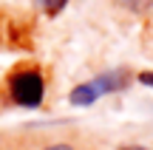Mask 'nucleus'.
I'll return each instance as SVG.
<instances>
[{"instance_id":"obj_1","label":"nucleus","mask_w":153,"mask_h":150,"mask_svg":"<svg viewBox=\"0 0 153 150\" xmlns=\"http://www.w3.org/2000/svg\"><path fill=\"white\" fill-rule=\"evenodd\" d=\"M128 85V74L125 71H108V74H99V77L88 79V82L76 85V88L68 94V102L71 105H94L97 99H102L105 94H114V91H122Z\"/></svg>"},{"instance_id":"obj_3","label":"nucleus","mask_w":153,"mask_h":150,"mask_svg":"<svg viewBox=\"0 0 153 150\" xmlns=\"http://www.w3.org/2000/svg\"><path fill=\"white\" fill-rule=\"evenodd\" d=\"M65 3H68V0H43V9L48 11V14H57V11H62Z\"/></svg>"},{"instance_id":"obj_6","label":"nucleus","mask_w":153,"mask_h":150,"mask_svg":"<svg viewBox=\"0 0 153 150\" xmlns=\"http://www.w3.org/2000/svg\"><path fill=\"white\" fill-rule=\"evenodd\" d=\"M119 150H150V147H142V145H125V147H119Z\"/></svg>"},{"instance_id":"obj_2","label":"nucleus","mask_w":153,"mask_h":150,"mask_svg":"<svg viewBox=\"0 0 153 150\" xmlns=\"http://www.w3.org/2000/svg\"><path fill=\"white\" fill-rule=\"evenodd\" d=\"M9 94L20 108H40L43 105V96H45V82H43V77H40V71L26 68V71L11 74Z\"/></svg>"},{"instance_id":"obj_4","label":"nucleus","mask_w":153,"mask_h":150,"mask_svg":"<svg viewBox=\"0 0 153 150\" xmlns=\"http://www.w3.org/2000/svg\"><path fill=\"white\" fill-rule=\"evenodd\" d=\"M139 82H142V85H148V88H153V71L139 74Z\"/></svg>"},{"instance_id":"obj_5","label":"nucleus","mask_w":153,"mask_h":150,"mask_svg":"<svg viewBox=\"0 0 153 150\" xmlns=\"http://www.w3.org/2000/svg\"><path fill=\"white\" fill-rule=\"evenodd\" d=\"M45 150H74V147H71V145H48Z\"/></svg>"}]
</instances>
